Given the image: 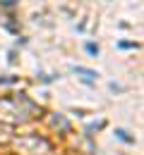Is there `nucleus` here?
I'll use <instances>...</instances> for the list:
<instances>
[{"instance_id":"nucleus-1","label":"nucleus","mask_w":144,"mask_h":155,"mask_svg":"<svg viewBox=\"0 0 144 155\" xmlns=\"http://www.w3.org/2000/svg\"><path fill=\"white\" fill-rule=\"evenodd\" d=\"M77 72H79V74H84V77L89 79V81H91V79L96 77V74H94V72H89V69H82V67H77Z\"/></svg>"}]
</instances>
